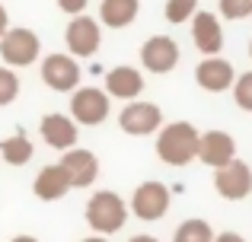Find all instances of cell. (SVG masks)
I'll return each instance as SVG.
<instances>
[{"label": "cell", "instance_id": "cell-1", "mask_svg": "<svg viewBox=\"0 0 252 242\" xmlns=\"http://www.w3.org/2000/svg\"><path fill=\"white\" fill-rule=\"evenodd\" d=\"M198 153V131L189 121H172L157 137V156L166 166H185Z\"/></svg>", "mask_w": 252, "mask_h": 242}, {"label": "cell", "instance_id": "cell-2", "mask_svg": "<svg viewBox=\"0 0 252 242\" xmlns=\"http://www.w3.org/2000/svg\"><path fill=\"white\" fill-rule=\"evenodd\" d=\"M125 220H128V207L115 191H96L86 204V223L96 233H105V236L118 233L125 226Z\"/></svg>", "mask_w": 252, "mask_h": 242}, {"label": "cell", "instance_id": "cell-3", "mask_svg": "<svg viewBox=\"0 0 252 242\" xmlns=\"http://www.w3.org/2000/svg\"><path fill=\"white\" fill-rule=\"evenodd\" d=\"M38 51H42V42L32 29H6L0 35V57H3L6 67H29V64L38 61Z\"/></svg>", "mask_w": 252, "mask_h": 242}, {"label": "cell", "instance_id": "cell-4", "mask_svg": "<svg viewBox=\"0 0 252 242\" xmlns=\"http://www.w3.org/2000/svg\"><path fill=\"white\" fill-rule=\"evenodd\" d=\"M109 99L112 96L99 86H80L74 89V99H70V115L80 124H102L109 118Z\"/></svg>", "mask_w": 252, "mask_h": 242}, {"label": "cell", "instance_id": "cell-5", "mask_svg": "<svg viewBox=\"0 0 252 242\" xmlns=\"http://www.w3.org/2000/svg\"><path fill=\"white\" fill-rule=\"evenodd\" d=\"M64 42H67L70 54L90 57V54H96L99 45H102V29H99V23L93 16L80 13V16H74L67 23V29H64Z\"/></svg>", "mask_w": 252, "mask_h": 242}, {"label": "cell", "instance_id": "cell-6", "mask_svg": "<svg viewBox=\"0 0 252 242\" xmlns=\"http://www.w3.org/2000/svg\"><path fill=\"white\" fill-rule=\"evenodd\" d=\"M118 124H122L125 134L144 137V134H154V131L163 128V112H160V106H154V102L131 99L128 106L122 108V115H118Z\"/></svg>", "mask_w": 252, "mask_h": 242}, {"label": "cell", "instance_id": "cell-7", "mask_svg": "<svg viewBox=\"0 0 252 242\" xmlns=\"http://www.w3.org/2000/svg\"><path fill=\"white\" fill-rule=\"evenodd\" d=\"M214 188H217V194H220V198H227V201L246 198L249 188H252V169H249L243 160H236V156H233L230 162L217 166V172H214Z\"/></svg>", "mask_w": 252, "mask_h": 242}, {"label": "cell", "instance_id": "cell-8", "mask_svg": "<svg viewBox=\"0 0 252 242\" xmlns=\"http://www.w3.org/2000/svg\"><path fill=\"white\" fill-rule=\"evenodd\" d=\"M42 80L55 93H70L80 83V67L70 54H48L42 61Z\"/></svg>", "mask_w": 252, "mask_h": 242}, {"label": "cell", "instance_id": "cell-9", "mask_svg": "<svg viewBox=\"0 0 252 242\" xmlns=\"http://www.w3.org/2000/svg\"><path fill=\"white\" fill-rule=\"evenodd\" d=\"M58 166L64 169L70 188H86V185H93L96 175H99V160L90 153V150H77V147L64 150V156H61Z\"/></svg>", "mask_w": 252, "mask_h": 242}, {"label": "cell", "instance_id": "cell-10", "mask_svg": "<svg viewBox=\"0 0 252 242\" xmlns=\"http://www.w3.org/2000/svg\"><path fill=\"white\" fill-rule=\"evenodd\" d=\"M131 207L141 220H160L169 211V188L163 182H144V185H137Z\"/></svg>", "mask_w": 252, "mask_h": 242}, {"label": "cell", "instance_id": "cell-11", "mask_svg": "<svg viewBox=\"0 0 252 242\" xmlns=\"http://www.w3.org/2000/svg\"><path fill=\"white\" fill-rule=\"evenodd\" d=\"M141 61L150 74H169L179 64V45L172 42L169 35H154L144 42L141 48Z\"/></svg>", "mask_w": 252, "mask_h": 242}, {"label": "cell", "instance_id": "cell-12", "mask_svg": "<svg viewBox=\"0 0 252 242\" xmlns=\"http://www.w3.org/2000/svg\"><path fill=\"white\" fill-rule=\"evenodd\" d=\"M195 156L204 166L217 169V166H223V162H230L236 156V140L227 131H208V134L198 137V153Z\"/></svg>", "mask_w": 252, "mask_h": 242}, {"label": "cell", "instance_id": "cell-13", "mask_svg": "<svg viewBox=\"0 0 252 242\" xmlns=\"http://www.w3.org/2000/svg\"><path fill=\"white\" fill-rule=\"evenodd\" d=\"M233 64L223 61V57L217 54H208L201 64L195 67V80L201 89H208V93H223V89L233 86Z\"/></svg>", "mask_w": 252, "mask_h": 242}, {"label": "cell", "instance_id": "cell-14", "mask_svg": "<svg viewBox=\"0 0 252 242\" xmlns=\"http://www.w3.org/2000/svg\"><path fill=\"white\" fill-rule=\"evenodd\" d=\"M191 38H195V48L204 51V54H217L223 48V29H220V19L214 13L201 10V13H191Z\"/></svg>", "mask_w": 252, "mask_h": 242}, {"label": "cell", "instance_id": "cell-15", "mask_svg": "<svg viewBox=\"0 0 252 242\" xmlns=\"http://www.w3.org/2000/svg\"><path fill=\"white\" fill-rule=\"evenodd\" d=\"M42 137L55 150H70L77 143V121H70V115L51 112L42 118Z\"/></svg>", "mask_w": 252, "mask_h": 242}, {"label": "cell", "instance_id": "cell-16", "mask_svg": "<svg viewBox=\"0 0 252 242\" xmlns=\"http://www.w3.org/2000/svg\"><path fill=\"white\" fill-rule=\"evenodd\" d=\"M141 89H144L141 70L128 67V64H122V67L109 70V77H105V93L115 96V99L131 102V99H137V96H141Z\"/></svg>", "mask_w": 252, "mask_h": 242}, {"label": "cell", "instance_id": "cell-17", "mask_svg": "<svg viewBox=\"0 0 252 242\" xmlns=\"http://www.w3.org/2000/svg\"><path fill=\"white\" fill-rule=\"evenodd\" d=\"M137 10H141V0H102L99 3V19L109 29H125L137 19Z\"/></svg>", "mask_w": 252, "mask_h": 242}, {"label": "cell", "instance_id": "cell-18", "mask_svg": "<svg viewBox=\"0 0 252 242\" xmlns=\"http://www.w3.org/2000/svg\"><path fill=\"white\" fill-rule=\"evenodd\" d=\"M67 175H64L61 166H45L42 172L35 175V182H32V191H35V198L42 201H58L64 198V191H67Z\"/></svg>", "mask_w": 252, "mask_h": 242}, {"label": "cell", "instance_id": "cell-19", "mask_svg": "<svg viewBox=\"0 0 252 242\" xmlns=\"http://www.w3.org/2000/svg\"><path fill=\"white\" fill-rule=\"evenodd\" d=\"M0 156H3L10 166H26L32 160V143L26 134H13L6 140H0Z\"/></svg>", "mask_w": 252, "mask_h": 242}, {"label": "cell", "instance_id": "cell-20", "mask_svg": "<svg viewBox=\"0 0 252 242\" xmlns=\"http://www.w3.org/2000/svg\"><path fill=\"white\" fill-rule=\"evenodd\" d=\"M176 242H214V233L204 220H185L176 230Z\"/></svg>", "mask_w": 252, "mask_h": 242}, {"label": "cell", "instance_id": "cell-21", "mask_svg": "<svg viewBox=\"0 0 252 242\" xmlns=\"http://www.w3.org/2000/svg\"><path fill=\"white\" fill-rule=\"evenodd\" d=\"M233 99L243 112H252V70L243 77H233Z\"/></svg>", "mask_w": 252, "mask_h": 242}, {"label": "cell", "instance_id": "cell-22", "mask_svg": "<svg viewBox=\"0 0 252 242\" xmlns=\"http://www.w3.org/2000/svg\"><path fill=\"white\" fill-rule=\"evenodd\" d=\"M16 96H19V77H16V70L0 67V106H10Z\"/></svg>", "mask_w": 252, "mask_h": 242}, {"label": "cell", "instance_id": "cell-23", "mask_svg": "<svg viewBox=\"0 0 252 242\" xmlns=\"http://www.w3.org/2000/svg\"><path fill=\"white\" fill-rule=\"evenodd\" d=\"M195 6L198 0H166V19L169 23H185V19H191Z\"/></svg>", "mask_w": 252, "mask_h": 242}, {"label": "cell", "instance_id": "cell-24", "mask_svg": "<svg viewBox=\"0 0 252 242\" xmlns=\"http://www.w3.org/2000/svg\"><path fill=\"white\" fill-rule=\"evenodd\" d=\"M220 13L223 19H246L252 16V0H220Z\"/></svg>", "mask_w": 252, "mask_h": 242}, {"label": "cell", "instance_id": "cell-25", "mask_svg": "<svg viewBox=\"0 0 252 242\" xmlns=\"http://www.w3.org/2000/svg\"><path fill=\"white\" fill-rule=\"evenodd\" d=\"M86 3H90V0H58V10L67 13V16H80L86 10Z\"/></svg>", "mask_w": 252, "mask_h": 242}, {"label": "cell", "instance_id": "cell-26", "mask_svg": "<svg viewBox=\"0 0 252 242\" xmlns=\"http://www.w3.org/2000/svg\"><path fill=\"white\" fill-rule=\"evenodd\" d=\"M214 242H246V239L240 233H220V236H214Z\"/></svg>", "mask_w": 252, "mask_h": 242}, {"label": "cell", "instance_id": "cell-27", "mask_svg": "<svg viewBox=\"0 0 252 242\" xmlns=\"http://www.w3.org/2000/svg\"><path fill=\"white\" fill-rule=\"evenodd\" d=\"M6 29H10V16H6V6L0 3V35H3Z\"/></svg>", "mask_w": 252, "mask_h": 242}, {"label": "cell", "instance_id": "cell-28", "mask_svg": "<svg viewBox=\"0 0 252 242\" xmlns=\"http://www.w3.org/2000/svg\"><path fill=\"white\" fill-rule=\"evenodd\" d=\"M10 242H38L35 236H16V239H10Z\"/></svg>", "mask_w": 252, "mask_h": 242}, {"label": "cell", "instance_id": "cell-29", "mask_svg": "<svg viewBox=\"0 0 252 242\" xmlns=\"http://www.w3.org/2000/svg\"><path fill=\"white\" fill-rule=\"evenodd\" d=\"M128 242H157L154 236H134V239H128Z\"/></svg>", "mask_w": 252, "mask_h": 242}, {"label": "cell", "instance_id": "cell-30", "mask_svg": "<svg viewBox=\"0 0 252 242\" xmlns=\"http://www.w3.org/2000/svg\"><path fill=\"white\" fill-rule=\"evenodd\" d=\"M83 242H105L102 236H90V239H83Z\"/></svg>", "mask_w": 252, "mask_h": 242}, {"label": "cell", "instance_id": "cell-31", "mask_svg": "<svg viewBox=\"0 0 252 242\" xmlns=\"http://www.w3.org/2000/svg\"><path fill=\"white\" fill-rule=\"evenodd\" d=\"M249 54H252V42H249Z\"/></svg>", "mask_w": 252, "mask_h": 242}]
</instances>
